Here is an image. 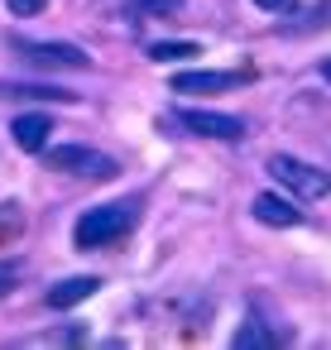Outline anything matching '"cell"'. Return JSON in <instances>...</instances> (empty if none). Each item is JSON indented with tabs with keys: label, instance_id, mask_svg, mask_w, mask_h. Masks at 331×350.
Here are the masks:
<instances>
[{
	"label": "cell",
	"instance_id": "obj_1",
	"mask_svg": "<svg viewBox=\"0 0 331 350\" xmlns=\"http://www.w3.org/2000/svg\"><path fill=\"white\" fill-rule=\"evenodd\" d=\"M135 221H140V202L135 197L111 202V206H92V211L77 216L72 240H77V250H106V245H120L135 230Z\"/></svg>",
	"mask_w": 331,
	"mask_h": 350
},
{
	"label": "cell",
	"instance_id": "obj_2",
	"mask_svg": "<svg viewBox=\"0 0 331 350\" xmlns=\"http://www.w3.org/2000/svg\"><path fill=\"white\" fill-rule=\"evenodd\" d=\"M269 173H274V183L288 187L297 202H317V197L331 192V173L317 168V163H302V159H293V154H274V159H269Z\"/></svg>",
	"mask_w": 331,
	"mask_h": 350
},
{
	"label": "cell",
	"instance_id": "obj_3",
	"mask_svg": "<svg viewBox=\"0 0 331 350\" xmlns=\"http://www.w3.org/2000/svg\"><path fill=\"white\" fill-rule=\"evenodd\" d=\"M44 163L58 168V173H77V178H111V173H116V159L101 154V149H87V144L44 149Z\"/></svg>",
	"mask_w": 331,
	"mask_h": 350
},
{
	"label": "cell",
	"instance_id": "obj_4",
	"mask_svg": "<svg viewBox=\"0 0 331 350\" xmlns=\"http://www.w3.org/2000/svg\"><path fill=\"white\" fill-rule=\"evenodd\" d=\"M20 49V58L29 68H92V58L77 49V44H58V39H10Z\"/></svg>",
	"mask_w": 331,
	"mask_h": 350
},
{
	"label": "cell",
	"instance_id": "obj_5",
	"mask_svg": "<svg viewBox=\"0 0 331 350\" xmlns=\"http://www.w3.org/2000/svg\"><path fill=\"white\" fill-rule=\"evenodd\" d=\"M178 120H183V130H192V135H202V139H226V144L245 139V120H240V116H216V111H178Z\"/></svg>",
	"mask_w": 331,
	"mask_h": 350
},
{
	"label": "cell",
	"instance_id": "obj_6",
	"mask_svg": "<svg viewBox=\"0 0 331 350\" xmlns=\"http://www.w3.org/2000/svg\"><path fill=\"white\" fill-rule=\"evenodd\" d=\"M250 72H178L173 77V92L183 96H211V92H230V87H245Z\"/></svg>",
	"mask_w": 331,
	"mask_h": 350
},
{
	"label": "cell",
	"instance_id": "obj_7",
	"mask_svg": "<svg viewBox=\"0 0 331 350\" xmlns=\"http://www.w3.org/2000/svg\"><path fill=\"white\" fill-rule=\"evenodd\" d=\"M250 211H254L259 226H274V230H288V226L302 221V211H297L288 197H278V192H259V197L250 202Z\"/></svg>",
	"mask_w": 331,
	"mask_h": 350
},
{
	"label": "cell",
	"instance_id": "obj_8",
	"mask_svg": "<svg viewBox=\"0 0 331 350\" xmlns=\"http://www.w3.org/2000/svg\"><path fill=\"white\" fill-rule=\"evenodd\" d=\"M49 130H53V120L39 116V111L10 120V135H15V144H20L25 154H44V149H49Z\"/></svg>",
	"mask_w": 331,
	"mask_h": 350
},
{
	"label": "cell",
	"instance_id": "obj_9",
	"mask_svg": "<svg viewBox=\"0 0 331 350\" xmlns=\"http://www.w3.org/2000/svg\"><path fill=\"white\" fill-rule=\"evenodd\" d=\"M101 288V278L96 273H82V278H63V283H53L49 288V307H77L82 297H92Z\"/></svg>",
	"mask_w": 331,
	"mask_h": 350
},
{
	"label": "cell",
	"instance_id": "obj_10",
	"mask_svg": "<svg viewBox=\"0 0 331 350\" xmlns=\"http://www.w3.org/2000/svg\"><path fill=\"white\" fill-rule=\"evenodd\" d=\"M230 345H235V350H254V345H259V350H264V345H274V331H269L259 317H245L240 331L230 336Z\"/></svg>",
	"mask_w": 331,
	"mask_h": 350
},
{
	"label": "cell",
	"instance_id": "obj_11",
	"mask_svg": "<svg viewBox=\"0 0 331 350\" xmlns=\"http://www.w3.org/2000/svg\"><path fill=\"white\" fill-rule=\"evenodd\" d=\"M192 53H202L192 39H183V44H178V39H159V44H149V58H154V63H178V58H192Z\"/></svg>",
	"mask_w": 331,
	"mask_h": 350
},
{
	"label": "cell",
	"instance_id": "obj_12",
	"mask_svg": "<svg viewBox=\"0 0 331 350\" xmlns=\"http://www.w3.org/2000/svg\"><path fill=\"white\" fill-rule=\"evenodd\" d=\"M0 96H49V101H72V92H58V87H20V82H0Z\"/></svg>",
	"mask_w": 331,
	"mask_h": 350
},
{
	"label": "cell",
	"instance_id": "obj_13",
	"mask_svg": "<svg viewBox=\"0 0 331 350\" xmlns=\"http://www.w3.org/2000/svg\"><path fill=\"white\" fill-rule=\"evenodd\" d=\"M5 5H10L15 15H39V10L49 5V0H5Z\"/></svg>",
	"mask_w": 331,
	"mask_h": 350
},
{
	"label": "cell",
	"instance_id": "obj_14",
	"mask_svg": "<svg viewBox=\"0 0 331 350\" xmlns=\"http://www.w3.org/2000/svg\"><path fill=\"white\" fill-rule=\"evenodd\" d=\"M173 5H178V0H144L140 10H144V15H163V10H173Z\"/></svg>",
	"mask_w": 331,
	"mask_h": 350
},
{
	"label": "cell",
	"instance_id": "obj_15",
	"mask_svg": "<svg viewBox=\"0 0 331 350\" xmlns=\"http://www.w3.org/2000/svg\"><path fill=\"white\" fill-rule=\"evenodd\" d=\"M254 5H259V10H283L288 0H254Z\"/></svg>",
	"mask_w": 331,
	"mask_h": 350
},
{
	"label": "cell",
	"instance_id": "obj_16",
	"mask_svg": "<svg viewBox=\"0 0 331 350\" xmlns=\"http://www.w3.org/2000/svg\"><path fill=\"white\" fill-rule=\"evenodd\" d=\"M321 77H326V82H331V58H326V63H321Z\"/></svg>",
	"mask_w": 331,
	"mask_h": 350
}]
</instances>
